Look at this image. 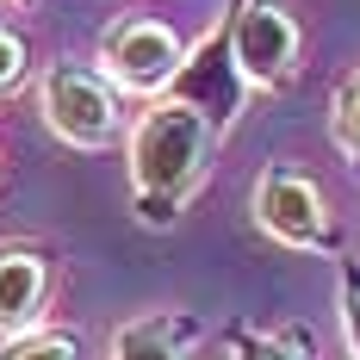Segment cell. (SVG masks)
<instances>
[{
	"label": "cell",
	"mask_w": 360,
	"mask_h": 360,
	"mask_svg": "<svg viewBox=\"0 0 360 360\" xmlns=\"http://www.w3.org/2000/svg\"><path fill=\"white\" fill-rule=\"evenodd\" d=\"M19 6H32V0H19Z\"/></svg>",
	"instance_id": "14"
},
{
	"label": "cell",
	"mask_w": 360,
	"mask_h": 360,
	"mask_svg": "<svg viewBox=\"0 0 360 360\" xmlns=\"http://www.w3.org/2000/svg\"><path fill=\"white\" fill-rule=\"evenodd\" d=\"M249 205H255V224L274 243L304 249V255H342V230H335V217L323 205V186L304 174V168H292V162L261 168Z\"/></svg>",
	"instance_id": "3"
},
{
	"label": "cell",
	"mask_w": 360,
	"mask_h": 360,
	"mask_svg": "<svg viewBox=\"0 0 360 360\" xmlns=\"http://www.w3.org/2000/svg\"><path fill=\"white\" fill-rule=\"evenodd\" d=\"M162 100H174V106L199 112L205 124H212L217 137L243 118V100H249V81L236 69V44H230V6H224V19H217L212 32L199 37L193 50H186V63H180L174 87L162 94Z\"/></svg>",
	"instance_id": "4"
},
{
	"label": "cell",
	"mask_w": 360,
	"mask_h": 360,
	"mask_svg": "<svg viewBox=\"0 0 360 360\" xmlns=\"http://www.w3.org/2000/svg\"><path fill=\"white\" fill-rule=\"evenodd\" d=\"M329 131H335L342 155L354 162V174H360V69L335 87V118H329Z\"/></svg>",
	"instance_id": "11"
},
{
	"label": "cell",
	"mask_w": 360,
	"mask_h": 360,
	"mask_svg": "<svg viewBox=\"0 0 360 360\" xmlns=\"http://www.w3.org/2000/svg\"><path fill=\"white\" fill-rule=\"evenodd\" d=\"M342 335H348V354L360 360V261L342 255Z\"/></svg>",
	"instance_id": "12"
},
{
	"label": "cell",
	"mask_w": 360,
	"mask_h": 360,
	"mask_svg": "<svg viewBox=\"0 0 360 360\" xmlns=\"http://www.w3.org/2000/svg\"><path fill=\"white\" fill-rule=\"evenodd\" d=\"M193 342H199L193 311H149L112 335L106 360H193Z\"/></svg>",
	"instance_id": "8"
},
{
	"label": "cell",
	"mask_w": 360,
	"mask_h": 360,
	"mask_svg": "<svg viewBox=\"0 0 360 360\" xmlns=\"http://www.w3.org/2000/svg\"><path fill=\"white\" fill-rule=\"evenodd\" d=\"M230 44H236V69L249 87H286L298 75V19L280 0H230Z\"/></svg>",
	"instance_id": "6"
},
{
	"label": "cell",
	"mask_w": 360,
	"mask_h": 360,
	"mask_svg": "<svg viewBox=\"0 0 360 360\" xmlns=\"http://www.w3.org/2000/svg\"><path fill=\"white\" fill-rule=\"evenodd\" d=\"M224 348H230V360H317V335L304 323H292V329L230 323L224 329Z\"/></svg>",
	"instance_id": "9"
},
{
	"label": "cell",
	"mask_w": 360,
	"mask_h": 360,
	"mask_svg": "<svg viewBox=\"0 0 360 360\" xmlns=\"http://www.w3.org/2000/svg\"><path fill=\"white\" fill-rule=\"evenodd\" d=\"M37 106H44V124L75 149H112L124 131L118 87L87 63H50L37 81Z\"/></svg>",
	"instance_id": "2"
},
{
	"label": "cell",
	"mask_w": 360,
	"mask_h": 360,
	"mask_svg": "<svg viewBox=\"0 0 360 360\" xmlns=\"http://www.w3.org/2000/svg\"><path fill=\"white\" fill-rule=\"evenodd\" d=\"M180 63H186V44H180L162 19H118L100 37V75H106L118 94H149L162 100L174 87Z\"/></svg>",
	"instance_id": "5"
},
{
	"label": "cell",
	"mask_w": 360,
	"mask_h": 360,
	"mask_svg": "<svg viewBox=\"0 0 360 360\" xmlns=\"http://www.w3.org/2000/svg\"><path fill=\"white\" fill-rule=\"evenodd\" d=\"M19 81H25V37L0 19V94H13Z\"/></svg>",
	"instance_id": "13"
},
{
	"label": "cell",
	"mask_w": 360,
	"mask_h": 360,
	"mask_svg": "<svg viewBox=\"0 0 360 360\" xmlns=\"http://www.w3.org/2000/svg\"><path fill=\"white\" fill-rule=\"evenodd\" d=\"M0 360H87V342L75 329H25V335H6Z\"/></svg>",
	"instance_id": "10"
},
{
	"label": "cell",
	"mask_w": 360,
	"mask_h": 360,
	"mask_svg": "<svg viewBox=\"0 0 360 360\" xmlns=\"http://www.w3.org/2000/svg\"><path fill=\"white\" fill-rule=\"evenodd\" d=\"M212 155H217V131L199 112L155 100L137 118V131H131V205L149 230H168L186 212L199 180L212 174Z\"/></svg>",
	"instance_id": "1"
},
{
	"label": "cell",
	"mask_w": 360,
	"mask_h": 360,
	"mask_svg": "<svg viewBox=\"0 0 360 360\" xmlns=\"http://www.w3.org/2000/svg\"><path fill=\"white\" fill-rule=\"evenodd\" d=\"M50 304V255L32 243H0V335H25Z\"/></svg>",
	"instance_id": "7"
}]
</instances>
